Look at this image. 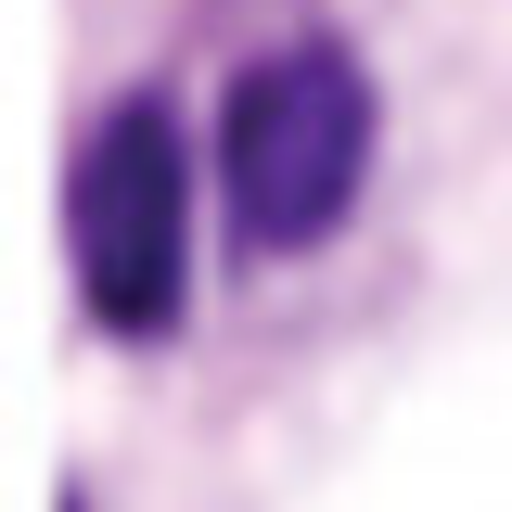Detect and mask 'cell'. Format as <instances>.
<instances>
[{
    "instance_id": "obj_1",
    "label": "cell",
    "mask_w": 512,
    "mask_h": 512,
    "mask_svg": "<svg viewBox=\"0 0 512 512\" xmlns=\"http://www.w3.org/2000/svg\"><path fill=\"white\" fill-rule=\"evenodd\" d=\"M359 167H372V77L333 52V39H295L231 77V116H218V192H231V231L256 256L320 244L346 205H359Z\"/></svg>"
},
{
    "instance_id": "obj_2",
    "label": "cell",
    "mask_w": 512,
    "mask_h": 512,
    "mask_svg": "<svg viewBox=\"0 0 512 512\" xmlns=\"http://www.w3.org/2000/svg\"><path fill=\"white\" fill-rule=\"evenodd\" d=\"M192 269V167L167 103H116L77 154V295L103 308V333H167Z\"/></svg>"
}]
</instances>
